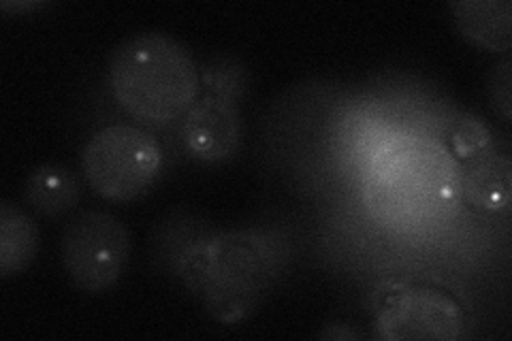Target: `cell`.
<instances>
[{
    "instance_id": "8",
    "label": "cell",
    "mask_w": 512,
    "mask_h": 341,
    "mask_svg": "<svg viewBox=\"0 0 512 341\" xmlns=\"http://www.w3.org/2000/svg\"><path fill=\"white\" fill-rule=\"evenodd\" d=\"M512 165L508 156L489 154L468 162L459 180L461 190L466 192L468 201L491 214H500L510 207L512 194Z\"/></svg>"
},
{
    "instance_id": "4",
    "label": "cell",
    "mask_w": 512,
    "mask_h": 341,
    "mask_svg": "<svg viewBox=\"0 0 512 341\" xmlns=\"http://www.w3.org/2000/svg\"><path fill=\"white\" fill-rule=\"evenodd\" d=\"M60 256L73 284L99 295L124 275L131 261V233L107 211H86L64 229Z\"/></svg>"
},
{
    "instance_id": "9",
    "label": "cell",
    "mask_w": 512,
    "mask_h": 341,
    "mask_svg": "<svg viewBox=\"0 0 512 341\" xmlns=\"http://www.w3.org/2000/svg\"><path fill=\"white\" fill-rule=\"evenodd\" d=\"M39 226L18 205L5 201L0 205V275L11 278L37 258Z\"/></svg>"
},
{
    "instance_id": "11",
    "label": "cell",
    "mask_w": 512,
    "mask_h": 341,
    "mask_svg": "<svg viewBox=\"0 0 512 341\" xmlns=\"http://www.w3.org/2000/svg\"><path fill=\"white\" fill-rule=\"evenodd\" d=\"M448 137H451L455 156L466 162L493 154V141L487 124L476 116H470V113H461L453 120Z\"/></svg>"
},
{
    "instance_id": "12",
    "label": "cell",
    "mask_w": 512,
    "mask_h": 341,
    "mask_svg": "<svg viewBox=\"0 0 512 341\" xmlns=\"http://www.w3.org/2000/svg\"><path fill=\"white\" fill-rule=\"evenodd\" d=\"M203 84L207 86V94H216L227 101H235L246 84V77L242 67H237V64L229 60H218L205 69Z\"/></svg>"
},
{
    "instance_id": "6",
    "label": "cell",
    "mask_w": 512,
    "mask_h": 341,
    "mask_svg": "<svg viewBox=\"0 0 512 341\" xmlns=\"http://www.w3.org/2000/svg\"><path fill=\"white\" fill-rule=\"evenodd\" d=\"M182 133L192 156L203 162H220L231 158L239 148L242 122L233 101L205 94L186 113Z\"/></svg>"
},
{
    "instance_id": "10",
    "label": "cell",
    "mask_w": 512,
    "mask_h": 341,
    "mask_svg": "<svg viewBox=\"0 0 512 341\" xmlns=\"http://www.w3.org/2000/svg\"><path fill=\"white\" fill-rule=\"evenodd\" d=\"M82 199V182L64 165H41L28 175L26 201L43 216H62Z\"/></svg>"
},
{
    "instance_id": "5",
    "label": "cell",
    "mask_w": 512,
    "mask_h": 341,
    "mask_svg": "<svg viewBox=\"0 0 512 341\" xmlns=\"http://www.w3.org/2000/svg\"><path fill=\"white\" fill-rule=\"evenodd\" d=\"M374 327L382 339H442L461 335L463 318L457 303L434 288L393 286L374 307Z\"/></svg>"
},
{
    "instance_id": "7",
    "label": "cell",
    "mask_w": 512,
    "mask_h": 341,
    "mask_svg": "<svg viewBox=\"0 0 512 341\" xmlns=\"http://www.w3.org/2000/svg\"><path fill=\"white\" fill-rule=\"evenodd\" d=\"M451 9L459 32L468 41L489 52H510L512 5L508 0H457Z\"/></svg>"
},
{
    "instance_id": "2",
    "label": "cell",
    "mask_w": 512,
    "mask_h": 341,
    "mask_svg": "<svg viewBox=\"0 0 512 341\" xmlns=\"http://www.w3.org/2000/svg\"><path fill=\"white\" fill-rule=\"evenodd\" d=\"M180 275L207 314L220 324H237L265 299L274 280V252L256 233H220L192 243Z\"/></svg>"
},
{
    "instance_id": "1",
    "label": "cell",
    "mask_w": 512,
    "mask_h": 341,
    "mask_svg": "<svg viewBox=\"0 0 512 341\" xmlns=\"http://www.w3.org/2000/svg\"><path fill=\"white\" fill-rule=\"evenodd\" d=\"M109 86L128 116L163 126L186 116L197 103L201 77L180 41L163 32H143L111 56Z\"/></svg>"
},
{
    "instance_id": "3",
    "label": "cell",
    "mask_w": 512,
    "mask_h": 341,
    "mask_svg": "<svg viewBox=\"0 0 512 341\" xmlns=\"http://www.w3.org/2000/svg\"><path fill=\"white\" fill-rule=\"evenodd\" d=\"M163 167L158 139L133 124H111L90 137L82 169L90 188L105 201L128 203L146 192Z\"/></svg>"
},
{
    "instance_id": "13",
    "label": "cell",
    "mask_w": 512,
    "mask_h": 341,
    "mask_svg": "<svg viewBox=\"0 0 512 341\" xmlns=\"http://www.w3.org/2000/svg\"><path fill=\"white\" fill-rule=\"evenodd\" d=\"M510 84H512V77H510V60H504L500 67H495L491 81H489V96H491V103L493 109L500 113V116L510 122Z\"/></svg>"
}]
</instances>
